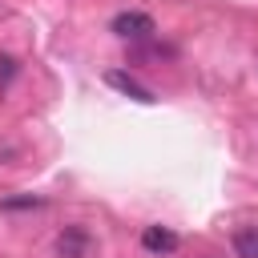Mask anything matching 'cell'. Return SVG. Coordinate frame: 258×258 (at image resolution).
Instances as JSON below:
<instances>
[{"instance_id": "obj_3", "label": "cell", "mask_w": 258, "mask_h": 258, "mask_svg": "<svg viewBox=\"0 0 258 258\" xmlns=\"http://www.w3.org/2000/svg\"><path fill=\"white\" fill-rule=\"evenodd\" d=\"M56 254L60 258H85L89 254V230L85 226H64L56 238Z\"/></svg>"}, {"instance_id": "obj_6", "label": "cell", "mask_w": 258, "mask_h": 258, "mask_svg": "<svg viewBox=\"0 0 258 258\" xmlns=\"http://www.w3.org/2000/svg\"><path fill=\"white\" fill-rule=\"evenodd\" d=\"M36 206H40V198H28V194H24V198H4V202H0V210H36Z\"/></svg>"}, {"instance_id": "obj_2", "label": "cell", "mask_w": 258, "mask_h": 258, "mask_svg": "<svg viewBox=\"0 0 258 258\" xmlns=\"http://www.w3.org/2000/svg\"><path fill=\"white\" fill-rule=\"evenodd\" d=\"M105 85L117 89V93H125V97H133V101H141V105H153V101H157L137 77H129V73H121V69H109V73H105Z\"/></svg>"}, {"instance_id": "obj_5", "label": "cell", "mask_w": 258, "mask_h": 258, "mask_svg": "<svg viewBox=\"0 0 258 258\" xmlns=\"http://www.w3.org/2000/svg\"><path fill=\"white\" fill-rule=\"evenodd\" d=\"M234 254L238 258H258V226H246L234 234Z\"/></svg>"}, {"instance_id": "obj_4", "label": "cell", "mask_w": 258, "mask_h": 258, "mask_svg": "<svg viewBox=\"0 0 258 258\" xmlns=\"http://www.w3.org/2000/svg\"><path fill=\"white\" fill-rule=\"evenodd\" d=\"M141 246H145L149 254H173V250H177V234L165 230V226H145V230H141Z\"/></svg>"}, {"instance_id": "obj_1", "label": "cell", "mask_w": 258, "mask_h": 258, "mask_svg": "<svg viewBox=\"0 0 258 258\" xmlns=\"http://www.w3.org/2000/svg\"><path fill=\"white\" fill-rule=\"evenodd\" d=\"M109 28H113L121 40H149V36L157 32V24H153L149 12H117Z\"/></svg>"}, {"instance_id": "obj_7", "label": "cell", "mask_w": 258, "mask_h": 258, "mask_svg": "<svg viewBox=\"0 0 258 258\" xmlns=\"http://www.w3.org/2000/svg\"><path fill=\"white\" fill-rule=\"evenodd\" d=\"M0 64H4V69H0V89H4V85L12 81V73H16V60H12V56H4Z\"/></svg>"}]
</instances>
